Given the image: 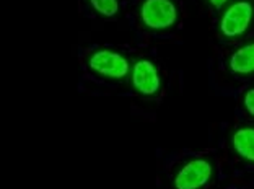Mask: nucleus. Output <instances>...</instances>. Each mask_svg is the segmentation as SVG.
<instances>
[{
  "label": "nucleus",
  "mask_w": 254,
  "mask_h": 189,
  "mask_svg": "<svg viewBox=\"0 0 254 189\" xmlns=\"http://www.w3.org/2000/svg\"><path fill=\"white\" fill-rule=\"evenodd\" d=\"M85 67L96 78L106 82H123L129 78L132 61L123 51L114 48H98L86 56Z\"/></svg>",
  "instance_id": "obj_1"
},
{
  "label": "nucleus",
  "mask_w": 254,
  "mask_h": 189,
  "mask_svg": "<svg viewBox=\"0 0 254 189\" xmlns=\"http://www.w3.org/2000/svg\"><path fill=\"white\" fill-rule=\"evenodd\" d=\"M215 176V163L209 157H189L173 170L171 189H205Z\"/></svg>",
  "instance_id": "obj_2"
},
{
  "label": "nucleus",
  "mask_w": 254,
  "mask_h": 189,
  "mask_svg": "<svg viewBox=\"0 0 254 189\" xmlns=\"http://www.w3.org/2000/svg\"><path fill=\"white\" fill-rule=\"evenodd\" d=\"M180 18L181 10L176 0H142L138 7L140 25L152 33L175 30Z\"/></svg>",
  "instance_id": "obj_3"
},
{
  "label": "nucleus",
  "mask_w": 254,
  "mask_h": 189,
  "mask_svg": "<svg viewBox=\"0 0 254 189\" xmlns=\"http://www.w3.org/2000/svg\"><path fill=\"white\" fill-rule=\"evenodd\" d=\"M254 23L253 0H232L223 8L218 20V33L225 39L235 41L243 38Z\"/></svg>",
  "instance_id": "obj_4"
},
{
  "label": "nucleus",
  "mask_w": 254,
  "mask_h": 189,
  "mask_svg": "<svg viewBox=\"0 0 254 189\" xmlns=\"http://www.w3.org/2000/svg\"><path fill=\"white\" fill-rule=\"evenodd\" d=\"M127 80L130 83V88L142 98H158L163 91V77H161L160 67L150 57H138L132 62Z\"/></svg>",
  "instance_id": "obj_5"
},
{
  "label": "nucleus",
  "mask_w": 254,
  "mask_h": 189,
  "mask_svg": "<svg viewBox=\"0 0 254 189\" xmlns=\"http://www.w3.org/2000/svg\"><path fill=\"white\" fill-rule=\"evenodd\" d=\"M227 68L235 77L254 75V41L238 46V48L228 56Z\"/></svg>",
  "instance_id": "obj_6"
},
{
  "label": "nucleus",
  "mask_w": 254,
  "mask_h": 189,
  "mask_svg": "<svg viewBox=\"0 0 254 189\" xmlns=\"http://www.w3.org/2000/svg\"><path fill=\"white\" fill-rule=\"evenodd\" d=\"M230 145L240 160L254 165V126H238L230 137Z\"/></svg>",
  "instance_id": "obj_7"
},
{
  "label": "nucleus",
  "mask_w": 254,
  "mask_h": 189,
  "mask_svg": "<svg viewBox=\"0 0 254 189\" xmlns=\"http://www.w3.org/2000/svg\"><path fill=\"white\" fill-rule=\"evenodd\" d=\"M86 3L98 16L105 20H114L121 10L119 0H86Z\"/></svg>",
  "instance_id": "obj_8"
},
{
  "label": "nucleus",
  "mask_w": 254,
  "mask_h": 189,
  "mask_svg": "<svg viewBox=\"0 0 254 189\" xmlns=\"http://www.w3.org/2000/svg\"><path fill=\"white\" fill-rule=\"evenodd\" d=\"M241 106L250 118L254 119V87H250L241 95Z\"/></svg>",
  "instance_id": "obj_9"
},
{
  "label": "nucleus",
  "mask_w": 254,
  "mask_h": 189,
  "mask_svg": "<svg viewBox=\"0 0 254 189\" xmlns=\"http://www.w3.org/2000/svg\"><path fill=\"white\" fill-rule=\"evenodd\" d=\"M230 2H232V0H205V3L213 10H222L227 7Z\"/></svg>",
  "instance_id": "obj_10"
}]
</instances>
